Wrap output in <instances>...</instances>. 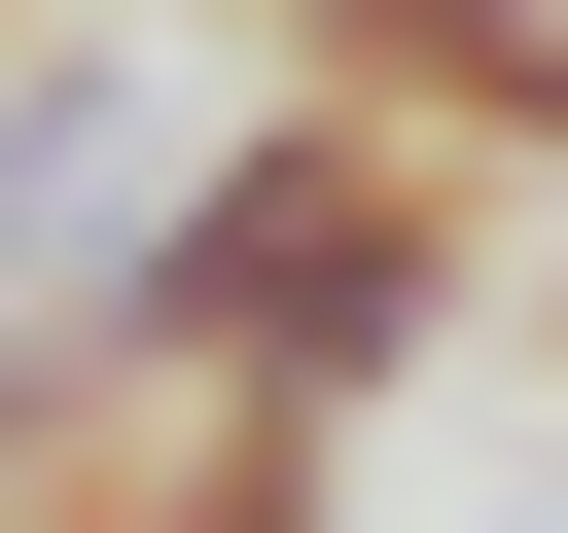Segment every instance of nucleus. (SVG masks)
<instances>
[{
	"label": "nucleus",
	"instance_id": "nucleus-1",
	"mask_svg": "<svg viewBox=\"0 0 568 533\" xmlns=\"http://www.w3.org/2000/svg\"><path fill=\"white\" fill-rule=\"evenodd\" d=\"M462 284H497V142H426L390 71L284 36V71L178 142V213L106 249V355L213 391V426H390V391L462 355Z\"/></svg>",
	"mask_w": 568,
	"mask_h": 533
},
{
	"label": "nucleus",
	"instance_id": "nucleus-2",
	"mask_svg": "<svg viewBox=\"0 0 568 533\" xmlns=\"http://www.w3.org/2000/svg\"><path fill=\"white\" fill-rule=\"evenodd\" d=\"M142 36H284V0H142Z\"/></svg>",
	"mask_w": 568,
	"mask_h": 533
}]
</instances>
